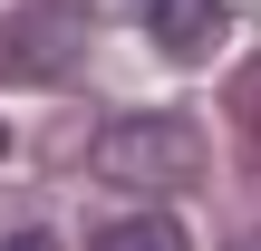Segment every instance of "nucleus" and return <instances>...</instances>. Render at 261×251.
I'll return each mask as SVG.
<instances>
[{"label":"nucleus","mask_w":261,"mask_h":251,"mask_svg":"<svg viewBox=\"0 0 261 251\" xmlns=\"http://www.w3.org/2000/svg\"><path fill=\"white\" fill-rule=\"evenodd\" d=\"M0 155H10V126H0Z\"/></svg>","instance_id":"20e7f679"},{"label":"nucleus","mask_w":261,"mask_h":251,"mask_svg":"<svg viewBox=\"0 0 261 251\" xmlns=\"http://www.w3.org/2000/svg\"><path fill=\"white\" fill-rule=\"evenodd\" d=\"M145 19H155V39H165L174 58H194V48H203V39L223 29V0H155Z\"/></svg>","instance_id":"f03ea898"},{"label":"nucleus","mask_w":261,"mask_h":251,"mask_svg":"<svg viewBox=\"0 0 261 251\" xmlns=\"http://www.w3.org/2000/svg\"><path fill=\"white\" fill-rule=\"evenodd\" d=\"M87 164L107 184H126V193H174L184 174H203V135H194V116L145 106V116H107L97 145H87Z\"/></svg>","instance_id":"f257e3e1"},{"label":"nucleus","mask_w":261,"mask_h":251,"mask_svg":"<svg viewBox=\"0 0 261 251\" xmlns=\"http://www.w3.org/2000/svg\"><path fill=\"white\" fill-rule=\"evenodd\" d=\"M242 251H261V242H242Z\"/></svg>","instance_id":"39448f33"},{"label":"nucleus","mask_w":261,"mask_h":251,"mask_svg":"<svg viewBox=\"0 0 261 251\" xmlns=\"http://www.w3.org/2000/svg\"><path fill=\"white\" fill-rule=\"evenodd\" d=\"M87 251H194V242H184L174 213H126V222H107Z\"/></svg>","instance_id":"7ed1b4c3"}]
</instances>
